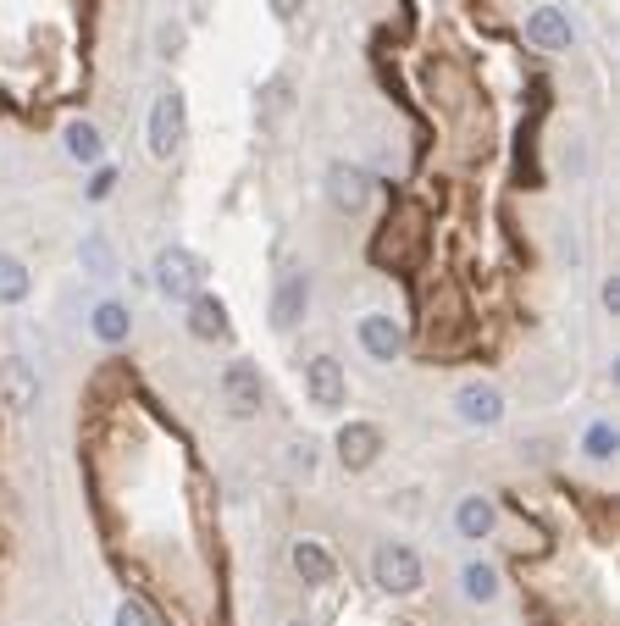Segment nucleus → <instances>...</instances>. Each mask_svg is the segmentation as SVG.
<instances>
[{"label": "nucleus", "instance_id": "obj_7", "mask_svg": "<svg viewBox=\"0 0 620 626\" xmlns=\"http://www.w3.org/2000/svg\"><path fill=\"white\" fill-rule=\"evenodd\" d=\"M454 410H460V422H471V427H499L504 422V394L493 383H482V377H471V383L454 388Z\"/></svg>", "mask_w": 620, "mask_h": 626}, {"label": "nucleus", "instance_id": "obj_27", "mask_svg": "<svg viewBox=\"0 0 620 626\" xmlns=\"http://www.w3.org/2000/svg\"><path fill=\"white\" fill-rule=\"evenodd\" d=\"M604 305H609V316L620 311V283H615V277H609V283H604Z\"/></svg>", "mask_w": 620, "mask_h": 626}, {"label": "nucleus", "instance_id": "obj_15", "mask_svg": "<svg viewBox=\"0 0 620 626\" xmlns=\"http://www.w3.org/2000/svg\"><path fill=\"white\" fill-rule=\"evenodd\" d=\"M89 333H95L106 350H117V344H128V338H133V311L122 300H100L95 311H89Z\"/></svg>", "mask_w": 620, "mask_h": 626}, {"label": "nucleus", "instance_id": "obj_21", "mask_svg": "<svg viewBox=\"0 0 620 626\" xmlns=\"http://www.w3.org/2000/svg\"><path fill=\"white\" fill-rule=\"evenodd\" d=\"M111 626H155V621H150V610H144L139 599H122L117 615H111Z\"/></svg>", "mask_w": 620, "mask_h": 626}, {"label": "nucleus", "instance_id": "obj_14", "mask_svg": "<svg viewBox=\"0 0 620 626\" xmlns=\"http://www.w3.org/2000/svg\"><path fill=\"white\" fill-rule=\"evenodd\" d=\"M183 322H189V333L200 338V344H222L227 333H233V322H227V305L216 300V294H194L189 300V316H183Z\"/></svg>", "mask_w": 620, "mask_h": 626}, {"label": "nucleus", "instance_id": "obj_2", "mask_svg": "<svg viewBox=\"0 0 620 626\" xmlns=\"http://www.w3.org/2000/svg\"><path fill=\"white\" fill-rule=\"evenodd\" d=\"M155 289L167 294V300L189 305L194 294L205 289V266H200V255H189L183 244H167V250L155 255Z\"/></svg>", "mask_w": 620, "mask_h": 626}, {"label": "nucleus", "instance_id": "obj_24", "mask_svg": "<svg viewBox=\"0 0 620 626\" xmlns=\"http://www.w3.org/2000/svg\"><path fill=\"white\" fill-rule=\"evenodd\" d=\"M288 466L310 477V471H316V444H310V438H305V444H288Z\"/></svg>", "mask_w": 620, "mask_h": 626}, {"label": "nucleus", "instance_id": "obj_1", "mask_svg": "<svg viewBox=\"0 0 620 626\" xmlns=\"http://www.w3.org/2000/svg\"><path fill=\"white\" fill-rule=\"evenodd\" d=\"M371 582H377L382 593H416L421 582H427V571H421V554L410 549V543H382L377 554H371Z\"/></svg>", "mask_w": 620, "mask_h": 626}, {"label": "nucleus", "instance_id": "obj_28", "mask_svg": "<svg viewBox=\"0 0 620 626\" xmlns=\"http://www.w3.org/2000/svg\"><path fill=\"white\" fill-rule=\"evenodd\" d=\"M288 626H310V621H288Z\"/></svg>", "mask_w": 620, "mask_h": 626}, {"label": "nucleus", "instance_id": "obj_6", "mask_svg": "<svg viewBox=\"0 0 620 626\" xmlns=\"http://www.w3.org/2000/svg\"><path fill=\"white\" fill-rule=\"evenodd\" d=\"M39 372H34V361H23V355H6L0 361V405L12 410V416H28V410L39 405Z\"/></svg>", "mask_w": 620, "mask_h": 626}, {"label": "nucleus", "instance_id": "obj_3", "mask_svg": "<svg viewBox=\"0 0 620 626\" xmlns=\"http://www.w3.org/2000/svg\"><path fill=\"white\" fill-rule=\"evenodd\" d=\"M216 394H222L227 416H239V422L261 416V405H266L261 366H250V361H227V366H222V377H216Z\"/></svg>", "mask_w": 620, "mask_h": 626}, {"label": "nucleus", "instance_id": "obj_26", "mask_svg": "<svg viewBox=\"0 0 620 626\" xmlns=\"http://www.w3.org/2000/svg\"><path fill=\"white\" fill-rule=\"evenodd\" d=\"M299 12H305V0H272V17H277V23H294Z\"/></svg>", "mask_w": 620, "mask_h": 626}, {"label": "nucleus", "instance_id": "obj_22", "mask_svg": "<svg viewBox=\"0 0 620 626\" xmlns=\"http://www.w3.org/2000/svg\"><path fill=\"white\" fill-rule=\"evenodd\" d=\"M84 266L95 277H106L111 272V250H106V239H84Z\"/></svg>", "mask_w": 620, "mask_h": 626}, {"label": "nucleus", "instance_id": "obj_20", "mask_svg": "<svg viewBox=\"0 0 620 626\" xmlns=\"http://www.w3.org/2000/svg\"><path fill=\"white\" fill-rule=\"evenodd\" d=\"M582 449H587V460H609V455H615V427L593 422V427H587V438H582Z\"/></svg>", "mask_w": 620, "mask_h": 626}, {"label": "nucleus", "instance_id": "obj_17", "mask_svg": "<svg viewBox=\"0 0 620 626\" xmlns=\"http://www.w3.org/2000/svg\"><path fill=\"white\" fill-rule=\"evenodd\" d=\"M67 156L84 161V167H95V161L106 156V139H100V128L89 117H72L67 122Z\"/></svg>", "mask_w": 620, "mask_h": 626}, {"label": "nucleus", "instance_id": "obj_23", "mask_svg": "<svg viewBox=\"0 0 620 626\" xmlns=\"http://www.w3.org/2000/svg\"><path fill=\"white\" fill-rule=\"evenodd\" d=\"M155 45H161V56H178V50H183V23H172V17H167V23L155 28Z\"/></svg>", "mask_w": 620, "mask_h": 626}, {"label": "nucleus", "instance_id": "obj_18", "mask_svg": "<svg viewBox=\"0 0 620 626\" xmlns=\"http://www.w3.org/2000/svg\"><path fill=\"white\" fill-rule=\"evenodd\" d=\"M460 588H465L471 604H493L499 599V571H493L488 560H471V566L460 571Z\"/></svg>", "mask_w": 620, "mask_h": 626}, {"label": "nucleus", "instance_id": "obj_25", "mask_svg": "<svg viewBox=\"0 0 620 626\" xmlns=\"http://www.w3.org/2000/svg\"><path fill=\"white\" fill-rule=\"evenodd\" d=\"M111 189H117V172L100 167L95 178H89V200H111Z\"/></svg>", "mask_w": 620, "mask_h": 626}, {"label": "nucleus", "instance_id": "obj_11", "mask_svg": "<svg viewBox=\"0 0 620 626\" xmlns=\"http://www.w3.org/2000/svg\"><path fill=\"white\" fill-rule=\"evenodd\" d=\"M310 311V277L305 272H283L277 277V294H272V327L277 333H288V327H299Z\"/></svg>", "mask_w": 620, "mask_h": 626}, {"label": "nucleus", "instance_id": "obj_13", "mask_svg": "<svg viewBox=\"0 0 620 626\" xmlns=\"http://www.w3.org/2000/svg\"><path fill=\"white\" fill-rule=\"evenodd\" d=\"M526 39H532L537 50H571L576 28L560 6H532V12H526Z\"/></svg>", "mask_w": 620, "mask_h": 626}, {"label": "nucleus", "instance_id": "obj_16", "mask_svg": "<svg viewBox=\"0 0 620 626\" xmlns=\"http://www.w3.org/2000/svg\"><path fill=\"white\" fill-rule=\"evenodd\" d=\"M493 521H499V516H493V499L488 494H465L460 505H454V532H460L465 543H482L493 532Z\"/></svg>", "mask_w": 620, "mask_h": 626}, {"label": "nucleus", "instance_id": "obj_5", "mask_svg": "<svg viewBox=\"0 0 620 626\" xmlns=\"http://www.w3.org/2000/svg\"><path fill=\"white\" fill-rule=\"evenodd\" d=\"M305 399L316 410H344L349 405V377L333 355H310L305 361Z\"/></svg>", "mask_w": 620, "mask_h": 626}, {"label": "nucleus", "instance_id": "obj_10", "mask_svg": "<svg viewBox=\"0 0 620 626\" xmlns=\"http://www.w3.org/2000/svg\"><path fill=\"white\" fill-rule=\"evenodd\" d=\"M360 350H366L371 361L394 366L399 355H405V327H399L394 316H382V311L360 316Z\"/></svg>", "mask_w": 620, "mask_h": 626}, {"label": "nucleus", "instance_id": "obj_4", "mask_svg": "<svg viewBox=\"0 0 620 626\" xmlns=\"http://www.w3.org/2000/svg\"><path fill=\"white\" fill-rule=\"evenodd\" d=\"M183 128H189V111H183V95L178 89H161L150 106V128H144V145H150L155 161H167L172 150L183 145Z\"/></svg>", "mask_w": 620, "mask_h": 626}, {"label": "nucleus", "instance_id": "obj_8", "mask_svg": "<svg viewBox=\"0 0 620 626\" xmlns=\"http://www.w3.org/2000/svg\"><path fill=\"white\" fill-rule=\"evenodd\" d=\"M327 200H333L344 217L366 211V200H371V172L355 167V161H333V167H327Z\"/></svg>", "mask_w": 620, "mask_h": 626}, {"label": "nucleus", "instance_id": "obj_19", "mask_svg": "<svg viewBox=\"0 0 620 626\" xmlns=\"http://www.w3.org/2000/svg\"><path fill=\"white\" fill-rule=\"evenodd\" d=\"M28 289H34V277L17 255H0V305H23Z\"/></svg>", "mask_w": 620, "mask_h": 626}, {"label": "nucleus", "instance_id": "obj_12", "mask_svg": "<svg viewBox=\"0 0 620 626\" xmlns=\"http://www.w3.org/2000/svg\"><path fill=\"white\" fill-rule=\"evenodd\" d=\"M288 566H294V577L305 582V588H327V582L338 577V560L327 554V543H316V538H294Z\"/></svg>", "mask_w": 620, "mask_h": 626}, {"label": "nucleus", "instance_id": "obj_9", "mask_svg": "<svg viewBox=\"0 0 620 626\" xmlns=\"http://www.w3.org/2000/svg\"><path fill=\"white\" fill-rule=\"evenodd\" d=\"M338 460H344V471H366L371 460L382 455V427L377 422H344L333 438Z\"/></svg>", "mask_w": 620, "mask_h": 626}]
</instances>
